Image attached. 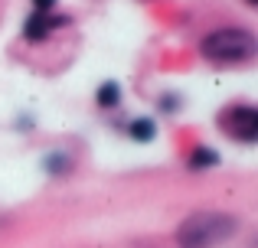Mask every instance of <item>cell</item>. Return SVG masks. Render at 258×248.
Returning a JSON list of instances; mask_svg holds the SVG:
<instances>
[{
	"mask_svg": "<svg viewBox=\"0 0 258 248\" xmlns=\"http://www.w3.org/2000/svg\"><path fill=\"white\" fill-rule=\"evenodd\" d=\"M245 4H258V0H245Z\"/></svg>",
	"mask_w": 258,
	"mask_h": 248,
	"instance_id": "obj_10",
	"label": "cell"
},
{
	"mask_svg": "<svg viewBox=\"0 0 258 248\" xmlns=\"http://www.w3.org/2000/svg\"><path fill=\"white\" fill-rule=\"evenodd\" d=\"M239 219L229 212H216V209H203L186 216L176 225V245L180 248H216L222 245L229 235H235Z\"/></svg>",
	"mask_w": 258,
	"mask_h": 248,
	"instance_id": "obj_1",
	"label": "cell"
},
{
	"mask_svg": "<svg viewBox=\"0 0 258 248\" xmlns=\"http://www.w3.org/2000/svg\"><path fill=\"white\" fill-rule=\"evenodd\" d=\"M203 56L213 59L219 65H232V62H248L255 56L258 43L248 30L242 26H222V30H213L206 39L200 43Z\"/></svg>",
	"mask_w": 258,
	"mask_h": 248,
	"instance_id": "obj_2",
	"label": "cell"
},
{
	"mask_svg": "<svg viewBox=\"0 0 258 248\" xmlns=\"http://www.w3.org/2000/svg\"><path fill=\"white\" fill-rule=\"evenodd\" d=\"M222 131L229 137L242 140V144H255L258 140V111L252 105H235V108L222 111Z\"/></svg>",
	"mask_w": 258,
	"mask_h": 248,
	"instance_id": "obj_3",
	"label": "cell"
},
{
	"mask_svg": "<svg viewBox=\"0 0 258 248\" xmlns=\"http://www.w3.org/2000/svg\"><path fill=\"white\" fill-rule=\"evenodd\" d=\"M66 20H56L52 13H39V10H33L30 13V20L23 23V36L30 39V43H39V39H46L56 26H62Z\"/></svg>",
	"mask_w": 258,
	"mask_h": 248,
	"instance_id": "obj_4",
	"label": "cell"
},
{
	"mask_svg": "<svg viewBox=\"0 0 258 248\" xmlns=\"http://www.w3.org/2000/svg\"><path fill=\"white\" fill-rule=\"evenodd\" d=\"M33 7H36L39 13H52L56 10V0H33Z\"/></svg>",
	"mask_w": 258,
	"mask_h": 248,
	"instance_id": "obj_9",
	"label": "cell"
},
{
	"mask_svg": "<svg viewBox=\"0 0 258 248\" xmlns=\"http://www.w3.org/2000/svg\"><path fill=\"white\" fill-rule=\"evenodd\" d=\"M95 98H98L101 108H118V105H121V89H118V82H105V85L98 89V95H95Z\"/></svg>",
	"mask_w": 258,
	"mask_h": 248,
	"instance_id": "obj_7",
	"label": "cell"
},
{
	"mask_svg": "<svg viewBox=\"0 0 258 248\" xmlns=\"http://www.w3.org/2000/svg\"><path fill=\"white\" fill-rule=\"evenodd\" d=\"M219 163V153L213 150V147H196L193 153H189V167L193 170H209V167Z\"/></svg>",
	"mask_w": 258,
	"mask_h": 248,
	"instance_id": "obj_6",
	"label": "cell"
},
{
	"mask_svg": "<svg viewBox=\"0 0 258 248\" xmlns=\"http://www.w3.org/2000/svg\"><path fill=\"white\" fill-rule=\"evenodd\" d=\"M66 167H69L66 153H52V157H46V170H52V173H62Z\"/></svg>",
	"mask_w": 258,
	"mask_h": 248,
	"instance_id": "obj_8",
	"label": "cell"
},
{
	"mask_svg": "<svg viewBox=\"0 0 258 248\" xmlns=\"http://www.w3.org/2000/svg\"><path fill=\"white\" fill-rule=\"evenodd\" d=\"M127 134H131L138 144H147V140L157 137V124H154L151 118H134V121L127 124Z\"/></svg>",
	"mask_w": 258,
	"mask_h": 248,
	"instance_id": "obj_5",
	"label": "cell"
}]
</instances>
